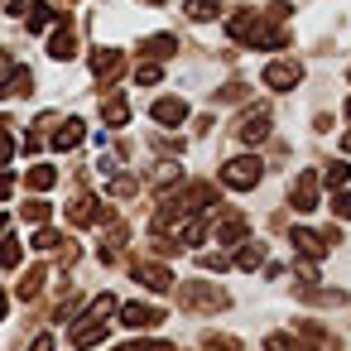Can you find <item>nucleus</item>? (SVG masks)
<instances>
[{"label":"nucleus","instance_id":"obj_1","mask_svg":"<svg viewBox=\"0 0 351 351\" xmlns=\"http://www.w3.org/2000/svg\"><path fill=\"white\" fill-rule=\"evenodd\" d=\"M178 303H183L188 313L212 317V313H226V308H231V293H226L221 284H212V279H188V284H178Z\"/></svg>","mask_w":351,"mask_h":351},{"label":"nucleus","instance_id":"obj_2","mask_svg":"<svg viewBox=\"0 0 351 351\" xmlns=\"http://www.w3.org/2000/svg\"><path fill=\"white\" fill-rule=\"evenodd\" d=\"M260 173H265V159H260V154H231V159L221 164V183H226L231 193H250V188L260 183Z\"/></svg>","mask_w":351,"mask_h":351},{"label":"nucleus","instance_id":"obj_3","mask_svg":"<svg viewBox=\"0 0 351 351\" xmlns=\"http://www.w3.org/2000/svg\"><path fill=\"white\" fill-rule=\"evenodd\" d=\"M269 130H274V111H269V101L245 106V116L236 121V140H241V145H260V140H269Z\"/></svg>","mask_w":351,"mask_h":351},{"label":"nucleus","instance_id":"obj_4","mask_svg":"<svg viewBox=\"0 0 351 351\" xmlns=\"http://www.w3.org/2000/svg\"><path fill=\"white\" fill-rule=\"evenodd\" d=\"M92 77L101 87H111L116 77H125V53L121 49H92Z\"/></svg>","mask_w":351,"mask_h":351},{"label":"nucleus","instance_id":"obj_5","mask_svg":"<svg viewBox=\"0 0 351 351\" xmlns=\"http://www.w3.org/2000/svg\"><path fill=\"white\" fill-rule=\"evenodd\" d=\"M149 116H154L159 130H178V125L188 121V101H178V97H154V101H149Z\"/></svg>","mask_w":351,"mask_h":351},{"label":"nucleus","instance_id":"obj_6","mask_svg":"<svg viewBox=\"0 0 351 351\" xmlns=\"http://www.w3.org/2000/svg\"><path fill=\"white\" fill-rule=\"evenodd\" d=\"M298 77H303L298 63H265V73H260V82H265L269 92H293Z\"/></svg>","mask_w":351,"mask_h":351},{"label":"nucleus","instance_id":"obj_7","mask_svg":"<svg viewBox=\"0 0 351 351\" xmlns=\"http://www.w3.org/2000/svg\"><path fill=\"white\" fill-rule=\"evenodd\" d=\"M317 183H322V178H317L313 169L298 173L293 188H289V207H293V212H313V207H317Z\"/></svg>","mask_w":351,"mask_h":351},{"label":"nucleus","instance_id":"obj_8","mask_svg":"<svg viewBox=\"0 0 351 351\" xmlns=\"http://www.w3.org/2000/svg\"><path fill=\"white\" fill-rule=\"evenodd\" d=\"M135 279H140L145 289H154V293H169V289H173V274H169V265H159V260H140V265H135Z\"/></svg>","mask_w":351,"mask_h":351},{"label":"nucleus","instance_id":"obj_9","mask_svg":"<svg viewBox=\"0 0 351 351\" xmlns=\"http://www.w3.org/2000/svg\"><path fill=\"white\" fill-rule=\"evenodd\" d=\"M121 322L125 327H159L164 322V308H154V303H121Z\"/></svg>","mask_w":351,"mask_h":351},{"label":"nucleus","instance_id":"obj_10","mask_svg":"<svg viewBox=\"0 0 351 351\" xmlns=\"http://www.w3.org/2000/svg\"><path fill=\"white\" fill-rule=\"evenodd\" d=\"M97 341H106V317H97V313H87L82 322H73V346H77V351H87V346H97Z\"/></svg>","mask_w":351,"mask_h":351},{"label":"nucleus","instance_id":"obj_11","mask_svg":"<svg viewBox=\"0 0 351 351\" xmlns=\"http://www.w3.org/2000/svg\"><path fill=\"white\" fill-rule=\"evenodd\" d=\"M68 221H73V226H92V221H101V202H97V193H77V197L68 202Z\"/></svg>","mask_w":351,"mask_h":351},{"label":"nucleus","instance_id":"obj_12","mask_svg":"<svg viewBox=\"0 0 351 351\" xmlns=\"http://www.w3.org/2000/svg\"><path fill=\"white\" fill-rule=\"evenodd\" d=\"M289 241H293V250H298L303 260H317V255H327V236H317L313 226H293V231H289Z\"/></svg>","mask_w":351,"mask_h":351},{"label":"nucleus","instance_id":"obj_13","mask_svg":"<svg viewBox=\"0 0 351 351\" xmlns=\"http://www.w3.org/2000/svg\"><path fill=\"white\" fill-rule=\"evenodd\" d=\"M49 58H58V63L77 58V34H73V25H68V20H63V25L53 29V39H49Z\"/></svg>","mask_w":351,"mask_h":351},{"label":"nucleus","instance_id":"obj_14","mask_svg":"<svg viewBox=\"0 0 351 351\" xmlns=\"http://www.w3.org/2000/svg\"><path fill=\"white\" fill-rule=\"evenodd\" d=\"M255 29H260V15H255V10H236V15L226 20V34H231L236 44H250Z\"/></svg>","mask_w":351,"mask_h":351},{"label":"nucleus","instance_id":"obj_15","mask_svg":"<svg viewBox=\"0 0 351 351\" xmlns=\"http://www.w3.org/2000/svg\"><path fill=\"white\" fill-rule=\"evenodd\" d=\"M217 241H221L226 250H231V245H245V241H250V221H245V217H221Z\"/></svg>","mask_w":351,"mask_h":351},{"label":"nucleus","instance_id":"obj_16","mask_svg":"<svg viewBox=\"0 0 351 351\" xmlns=\"http://www.w3.org/2000/svg\"><path fill=\"white\" fill-rule=\"evenodd\" d=\"M82 140H87V125H82V121H63V125L53 130V149H58V154H68V149H77Z\"/></svg>","mask_w":351,"mask_h":351},{"label":"nucleus","instance_id":"obj_17","mask_svg":"<svg viewBox=\"0 0 351 351\" xmlns=\"http://www.w3.org/2000/svg\"><path fill=\"white\" fill-rule=\"evenodd\" d=\"M269 260V250L260 245V241H245V245H236V255H231V269H260Z\"/></svg>","mask_w":351,"mask_h":351},{"label":"nucleus","instance_id":"obj_18","mask_svg":"<svg viewBox=\"0 0 351 351\" xmlns=\"http://www.w3.org/2000/svg\"><path fill=\"white\" fill-rule=\"evenodd\" d=\"M34 92V73L29 68H15L5 82H0V97H29Z\"/></svg>","mask_w":351,"mask_h":351},{"label":"nucleus","instance_id":"obj_19","mask_svg":"<svg viewBox=\"0 0 351 351\" xmlns=\"http://www.w3.org/2000/svg\"><path fill=\"white\" fill-rule=\"evenodd\" d=\"M265 351H313L303 337H293V332H269L265 337Z\"/></svg>","mask_w":351,"mask_h":351},{"label":"nucleus","instance_id":"obj_20","mask_svg":"<svg viewBox=\"0 0 351 351\" xmlns=\"http://www.w3.org/2000/svg\"><path fill=\"white\" fill-rule=\"evenodd\" d=\"M221 10H226V0H188V20H197V25L202 20H217Z\"/></svg>","mask_w":351,"mask_h":351},{"label":"nucleus","instance_id":"obj_21","mask_svg":"<svg viewBox=\"0 0 351 351\" xmlns=\"http://www.w3.org/2000/svg\"><path fill=\"white\" fill-rule=\"evenodd\" d=\"M140 49H145V58H154V63H159V58H169V53L178 49V39H173V34H154V39H145Z\"/></svg>","mask_w":351,"mask_h":351},{"label":"nucleus","instance_id":"obj_22","mask_svg":"<svg viewBox=\"0 0 351 351\" xmlns=\"http://www.w3.org/2000/svg\"><path fill=\"white\" fill-rule=\"evenodd\" d=\"M101 116H106V125H116V130H121V125L130 121V106H125V97H106V101H101Z\"/></svg>","mask_w":351,"mask_h":351},{"label":"nucleus","instance_id":"obj_23","mask_svg":"<svg viewBox=\"0 0 351 351\" xmlns=\"http://www.w3.org/2000/svg\"><path fill=\"white\" fill-rule=\"evenodd\" d=\"M25 183H29V188H34V193H49V188H53V183H58V169H53V164H34V169H29V178H25Z\"/></svg>","mask_w":351,"mask_h":351},{"label":"nucleus","instance_id":"obj_24","mask_svg":"<svg viewBox=\"0 0 351 351\" xmlns=\"http://www.w3.org/2000/svg\"><path fill=\"white\" fill-rule=\"evenodd\" d=\"M298 298H308V303H322V308H337V303H346V293L341 289H298Z\"/></svg>","mask_w":351,"mask_h":351},{"label":"nucleus","instance_id":"obj_25","mask_svg":"<svg viewBox=\"0 0 351 351\" xmlns=\"http://www.w3.org/2000/svg\"><path fill=\"white\" fill-rule=\"evenodd\" d=\"M149 178H154V188H178V183H183V169H178L173 159H164V164H159Z\"/></svg>","mask_w":351,"mask_h":351},{"label":"nucleus","instance_id":"obj_26","mask_svg":"<svg viewBox=\"0 0 351 351\" xmlns=\"http://www.w3.org/2000/svg\"><path fill=\"white\" fill-rule=\"evenodd\" d=\"M29 245H34V250H53V245H68V241H63V231H53V226H39V231L29 236Z\"/></svg>","mask_w":351,"mask_h":351},{"label":"nucleus","instance_id":"obj_27","mask_svg":"<svg viewBox=\"0 0 351 351\" xmlns=\"http://www.w3.org/2000/svg\"><path fill=\"white\" fill-rule=\"evenodd\" d=\"M44 279H49V274H44V265H39V269H29V274L20 279V298H39V289H44Z\"/></svg>","mask_w":351,"mask_h":351},{"label":"nucleus","instance_id":"obj_28","mask_svg":"<svg viewBox=\"0 0 351 351\" xmlns=\"http://www.w3.org/2000/svg\"><path fill=\"white\" fill-rule=\"evenodd\" d=\"M135 82H140V87H159V82H164V68H159V63H140V68H135Z\"/></svg>","mask_w":351,"mask_h":351},{"label":"nucleus","instance_id":"obj_29","mask_svg":"<svg viewBox=\"0 0 351 351\" xmlns=\"http://www.w3.org/2000/svg\"><path fill=\"white\" fill-rule=\"evenodd\" d=\"M322 178H327L332 188H346V183H351V164H346V159H337V164H327V173H322Z\"/></svg>","mask_w":351,"mask_h":351},{"label":"nucleus","instance_id":"obj_30","mask_svg":"<svg viewBox=\"0 0 351 351\" xmlns=\"http://www.w3.org/2000/svg\"><path fill=\"white\" fill-rule=\"evenodd\" d=\"M0 265H5V269H15V265H20V241H15V236L0 241Z\"/></svg>","mask_w":351,"mask_h":351},{"label":"nucleus","instance_id":"obj_31","mask_svg":"<svg viewBox=\"0 0 351 351\" xmlns=\"http://www.w3.org/2000/svg\"><path fill=\"white\" fill-rule=\"evenodd\" d=\"M49 25H53V10H49V5H34V10H29V29L39 34V29H49Z\"/></svg>","mask_w":351,"mask_h":351},{"label":"nucleus","instance_id":"obj_32","mask_svg":"<svg viewBox=\"0 0 351 351\" xmlns=\"http://www.w3.org/2000/svg\"><path fill=\"white\" fill-rule=\"evenodd\" d=\"M111 193H116L121 202H130V197H135V178H130V173H121V178H111Z\"/></svg>","mask_w":351,"mask_h":351},{"label":"nucleus","instance_id":"obj_33","mask_svg":"<svg viewBox=\"0 0 351 351\" xmlns=\"http://www.w3.org/2000/svg\"><path fill=\"white\" fill-rule=\"evenodd\" d=\"M332 212H337L341 221H351V193H346V188H337V193H332Z\"/></svg>","mask_w":351,"mask_h":351},{"label":"nucleus","instance_id":"obj_34","mask_svg":"<svg viewBox=\"0 0 351 351\" xmlns=\"http://www.w3.org/2000/svg\"><path fill=\"white\" fill-rule=\"evenodd\" d=\"M116 351H178L173 341H125V346H116Z\"/></svg>","mask_w":351,"mask_h":351},{"label":"nucleus","instance_id":"obj_35","mask_svg":"<svg viewBox=\"0 0 351 351\" xmlns=\"http://www.w3.org/2000/svg\"><path fill=\"white\" fill-rule=\"evenodd\" d=\"M116 308H121V303H116L111 293H97V298H92V313H97V317H111Z\"/></svg>","mask_w":351,"mask_h":351},{"label":"nucleus","instance_id":"obj_36","mask_svg":"<svg viewBox=\"0 0 351 351\" xmlns=\"http://www.w3.org/2000/svg\"><path fill=\"white\" fill-rule=\"evenodd\" d=\"M207 351H241V341H236V337H221V332H212V337H207Z\"/></svg>","mask_w":351,"mask_h":351},{"label":"nucleus","instance_id":"obj_37","mask_svg":"<svg viewBox=\"0 0 351 351\" xmlns=\"http://www.w3.org/2000/svg\"><path fill=\"white\" fill-rule=\"evenodd\" d=\"M44 217H49V202H44V197L25 202V221H44Z\"/></svg>","mask_w":351,"mask_h":351},{"label":"nucleus","instance_id":"obj_38","mask_svg":"<svg viewBox=\"0 0 351 351\" xmlns=\"http://www.w3.org/2000/svg\"><path fill=\"white\" fill-rule=\"evenodd\" d=\"M217 101H245V87H241V82H226V87L217 92Z\"/></svg>","mask_w":351,"mask_h":351},{"label":"nucleus","instance_id":"obj_39","mask_svg":"<svg viewBox=\"0 0 351 351\" xmlns=\"http://www.w3.org/2000/svg\"><path fill=\"white\" fill-rule=\"evenodd\" d=\"M15 159V145H10V135H0V169H5Z\"/></svg>","mask_w":351,"mask_h":351},{"label":"nucleus","instance_id":"obj_40","mask_svg":"<svg viewBox=\"0 0 351 351\" xmlns=\"http://www.w3.org/2000/svg\"><path fill=\"white\" fill-rule=\"evenodd\" d=\"M10 193H15V178H10V173H0V202H5Z\"/></svg>","mask_w":351,"mask_h":351},{"label":"nucleus","instance_id":"obj_41","mask_svg":"<svg viewBox=\"0 0 351 351\" xmlns=\"http://www.w3.org/2000/svg\"><path fill=\"white\" fill-rule=\"evenodd\" d=\"M10 73H15V63H10V53H0V82H5Z\"/></svg>","mask_w":351,"mask_h":351},{"label":"nucleus","instance_id":"obj_42","mask_svg":"<svg viewBox=\"0 0 351 351\" xmlns=\"http://www.w3.org/2000/svg\"><path fill=\"white\" fill-rule=\"evenodd\" d=\"M29 351H53V337H49V332H44V337H39V341H34V346H29Z\"/></svg>","mask_w":351,"mask_h":351},{"label":"nucleus","instance_id":"obj_43","mask_svg":"<svg viewBox=\"0 0 351 351\" xmlns=\"http://www.w3.org/2000/svg\"><path fill=\"white\" fill-rule=\"evenodd\" d=\"M5 313H10V298H5V289H0V322H5Z\"/></svg>","mask_w":351,"mask_h":351},{"label":"nucleus","instance_id":"obj_44","mask_svg":"<svg viewBox=\"0 0 351 351\" xmlns=\"http://www.w3.org/2000/svg\"><path fill=\"white\" fill-rule=\"evenodd\" d=\"M341 154H351V130H346V135H341Z\"/></svg>","mask_w":351,"mask_h":351},{"label":"nucleus","instance_id":"obj_45","mask_svg":"<svg viewBox=\"0 0 351 351\" xmlns=\"http://www.w3.org/2000/svg\"><path fill=\"white\" fill-rule=\"evenodd\" d=\"M346 116H351V97H346Z\"/></svg>","mask_w":351,"mask_h":351},{"label":"nucleus","instance_id":"obj_46","mask_svg":"<svg viewBox=\"0 0 351 351\" xmlns=\"http://www.w3.org/2000/svg\"><path fill=\"white\" fill-rule=\"evenodd\" d=\"M346 77H351V73H346Z\"/></svg>","mask_w":351,"mask_h":351}]
</instances>
